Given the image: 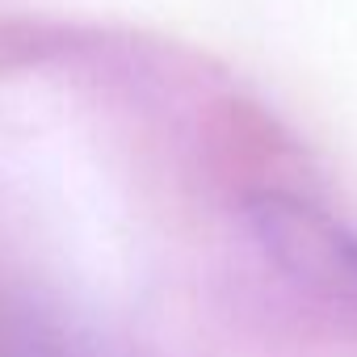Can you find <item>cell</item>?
Returning <instances> with one entry per match:
<instances>
[{
    "mask_svg": "<svg viewBox=\"0 0 357 357\" xmlns=\"http://www.w3.org/2000/svg\"><path fill=\"white\" fill-rule=\"evenodd\" d=\"M252 227L273 261L290 273L328 290L357 294V240H349L332 219L282 194H261L252 202Z\"/></svg>",
    "mask_w": 357,
    "mask_h": 357,
    "instance_id": "cell-1",
    "label": "cell"
}]
</instances>
